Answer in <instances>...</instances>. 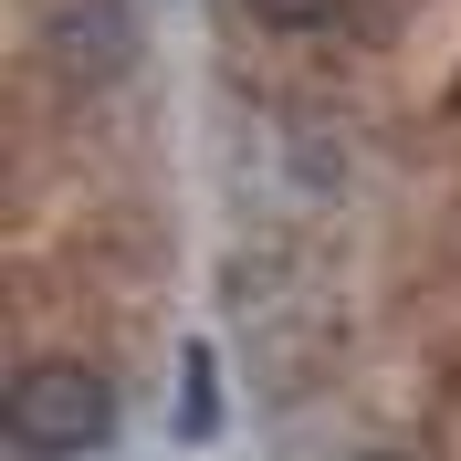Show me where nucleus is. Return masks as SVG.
<instances>
[{"label":"nucleus","instance_id":"f257e3e1","mask_svg":"<svg viewBox=\"0 0 461 461\" xmlns=\"http://www.w3.org/2000/svg\"><path fill=\"white\" fill-rule=\"evenodd\" d=\"M0 430H11V451H32V461H85V451H105V430H115V388L95 367H74V357H42V367L11 377Z\"/></svg>","mask_w":461,"mask_h":461},{"label":"nucleus","instance_id":"f03ea898","mask_svg":"<svg viewBox=\"0 0 461 461\" xmlns=\"http://www.w3.org/2000/svg\"><path fill=\"white\" fill-rule=\"evenodd\" d=\"M53 63L85 74V85H115V74L137 63V22H126L115 0H63L53 11Z\"/></svg>","mask_w":461,"mask_h":461},{"label":"nucleus","instance_id":"7ed1b4c3","mask_svg":"<svg viewBox=\"0 0 461 461\" xmlns=\"http://www.w3.org/2000/svg\"><path fill=\"white\" fill-rule=\"evenodd\" d=\"M262 22H284V32H304V22H325V11H336V0H252Z\"/></svg>","mask_w":461,"mask_h":461},{"label":"nucleus","instance_id":"20e7f679","mask_svg":"<svg viewBox=\"0 0 461 461\" xmlns=\"http://www.w3.org/2000/svg\"><path fill=\"white\" fill-rule=\"evenodd\" d=\"M189 430H210V346H189Z\"/></svg>","mask_w":461,"mask_h":461},{"label":"nucleus","instance_id":"39448f33","mask_svg":"<svg viewBox=\"0 0 461 461\" xmlns=\"http://www.w3.org/2000/svg\"><path fill=\"white\" fill-rule=\"evenodd\" d=\"M357 461H399V451H357Z\"/></svg>","mask_w":461,"mask_h":461}]
</instances>
